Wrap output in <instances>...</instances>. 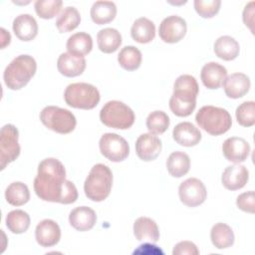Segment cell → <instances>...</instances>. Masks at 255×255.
<instances>
[{"instance_id":"cell-6","label":"cell","mask_w":255,"mask_h":255,"mask_svg":"<svg viewBox=\"0 0 255 255\" xmlns=\"http://www.w3.org/2000/svg\"><path fill=\"white\" fill-rule=\"evenodd\" d=\"M101 122L113 128H129L135 120L133 111L120 101H110L104 105L100 112Z\"/></svg>"},{"instance_id":"cell-33","label":"cell","mask_w":255,"mask_h":255,"mask_svg":"<svg viewBox=\"0 0 255 255\" xmlns=\"http://www.w3.org/2000/svg\"><path fill=\"white\" fill-rule=\"evenodd\" d=\"M29 214L21 209L10 211L5 219L7 228L14 234H21L28 230L30 226Z\"/></svg>"},{"instance_id":"cell-11","label":"cell","mask_w":255,"mask_h":255,"mask_svg":"<svg viewBox=\"0 0 255 255\" xmlns=\"http://www.w3.org/2000/svg\"><path fill=\"white\" fill-rule=\"evenodd\" d=\"M178 195L180 201L184 205L195 207L205 201L207 191L201 180L195 177H190L180 183L178 187Z\"/></svg>"},{"instance_id":"cell-2","label":"cell","mask_w":255,"mask_h":255,"mask_svg":"<svg viewBox=\"0 0 255 255\" xmlns=\"http://www.w3.org/2000/svg\"><path fill=\"white\" fill-rule=\"evenodd\" d=\"M199 87L191 75L179 76L173 85V94L169 99V108L177 117H188L196 107Z\"/></svg>"},{"instance_id":"cell-13","label":"cell","mask_w":255,"mask_h":255,"mask_svg":"<svg viewBox=\"0 0 255 255\" xmlns=\"http://www.w3.org/2000/svg\"><path fill=\"white\" fill-rule=\"evenodd\" d=\"M161 140L152 133H142L135 141V152L143 161L154 160L161 151Z\"/></svg>"},{"instance_id":"cell-27","label":"cell","mask_w":255,"mask_h":255,"mask_svg":"<svg viewBox=\"0 0 255 255\" xmlns=\"http://www.w3.org/2000/svg\"><path fill=\"white\" fill-rule=\"evenodd\" d=\"M97 42L99 49L106 54L116 52L122 44V35L117 29L105 28L98 32Z\"/></svg>"},{"instance_id":"cell-14","label":"cell","mask_w":255,"mask_h":255,"mask_svg":"<svg viewBox=\"0 0 255 255\" xmlns=\"http://www.w3.org/2000/svg\"><path fill=\"white\" fill-rule=\"evenodd\" d=\"M222 151L228 161L240 163L245 161L248 157L250 153V145L243 137L232 136L224 140Z\"/></svg>"},{"instance_id":"cell-18","label":"cell","mask_w":255,"mask_h":255,"mask_svg":"<svg viewBox=\"0 0 255 255\" xmlns=\"http://www.w3.org/2000/svg\"><path fill=\"white\" fill-rule=\"evenodd\" d=\"M226 76V68L216 62H209L205 64L202 67L200 73L202 84L210 90L218 89L223 84Z\"/></svg>"},{"instance_id":"cell-25","label":"cell","mask_w":255,"mask_h":255,"mask_svg":"<svg viewBox=\"0 0 255 255\" xmlns=\"http://www.w3.org/2000/svg\"><path fill=\"white\" fill-rule=\"evenodd\" d=\"M130 35L137 43H149L155 37V26L151 20L145 17H140L133 22L130 29Z\"/></svg>"},{"instance_id":"cell-41","label":"cell","mask_w":255,"mask_h":255,"mask_svg":"<svg viewBox=\"0 0 255 255\" xmlns=\"http://www.w3.org/2000/svg\"><path fill=\"white\" fill-rule=\"evenodd\" d=\"M253 16H254V2L251 1L245 6L243 10V22L246 26L250 28L251 31H253V28H252L253 19H254Z\"/></svg>"},{"instance_id":"cell-20","label":"cell","mask_w":255,"mask_h":255,"mask_svg":"<svg viewBox=\"0 0 255 255\" xmlns=\"http://www.w3.org/2000/svg\"><path fill=\"white\" fill-rule=\"evenodd\" d=\"M173 139L183 146H194L201 139L200 130L191 123L183 122L176 125L172 130Z\"/></svg>"},{"instance_id":"cell-3","label":"cell","mask_w":255,"mask_h":255,"mask_svg":"<svg viewBox=\"0 0 255 255\" xmlns=\"http://www.w3.org/2000/svg\"><path fill=\"white\" fill-rule=\"evenodd\" d=\"M37 70V63L30 55H20L14 58L5 68L3 79L10 90H20L25 87Z\"/></svg>"},{"instance_id":"cell-28","label":"cell","mask_w":255,"mask_h":255,"mask_svg":"<svg viewBox=\"0 0 255 255\" xmlns=\"http://www.w3.org/2000/svg\"><path fill=\"white\" fill-rule=\"evenodd\" d=\"M240 46L238 42L231 36H221L214 43L215 55L224 60L232 61L239 55Z\"/></svg>"},{"instance_id":"cell-19","label":"cell","mask_w":255,"mask_h":255,"mask_svg":"<svg viewBox=\"0 0 255 255\" xmlns=\"http://www.w3.org/2000/svg\"><path fill=\"white\" fill-rule=\"evenodd\" d=\"M13 31L21 41H31L38 34V24L30 14H20L13 21Z\"/></svg>"},{"instance_id":"cell-12","label":"cell","mask_w":255,"mask_h":255,"mask_svg":"<svg viewBox=\"0 0 255 255\" xmlns=\"http://www.w3.org/2000/svg\"><path fill=\"white\" fill-rule=\"evenodd\" d=\"M187 25L183 18L177 15H171L164 18L158 29L160 39L169 44L179 42L186 34Z\"/></svg>"},{"instance_id":"cell-38","label":"cell","mask_w":255,"mask_h":255,"mask_svg":"<svg viewBox=\"0 0 255 255\" xmlns=\"http://www.w3.org/2000/svg\"><path fill=\"white\" fill-rule=\"evenodd\" d=\"M194 9L196 13L202 18H212L215 16L221 5L220 0H195Z\"/></svg>"},{"instance_id":"cell-29","label":"cell","mask_w":255,"mask_h":255,"mask_svg":"<svg viewBox=\"0 0 255 255\" xmlns=\"http://www.w3.org/2000/svg\"><path fill=\"white\" fill-rule=\"evenodd\" d=\"M210 239L217 249H225L233 245L234 233L229 225L219 222L212 226Z\"/></svg>"},{"instance_id":"cell-36","label":"cell","mask_w":255,"mask_h":255,"mask_svg":"<svg viewBox=\"0 0 255 255\" xmlns=\"http://www.w3.org/2000/svg\"><path fill=\"white\" fill-rule=\"evenodd\" d=\"M63 2L61 0H38L34 7L37 15L42 19H52L61 11Z\"/></svg>"},{"instance_id":"cell-17","label":"cell","mask_w":255,"mask_h":255,"mask_svg":"<svg viewBox=\"0 0 255 255\" xmlns=\"http://www.w3.org/2000/svg\"><path fill=\"white\" fill-rule=\"evenodd\" d=\"M223 89L230 99H239L245 96L250 89V79L243 73H233L225 78Z\"/></svg>"},{"instance_id":"cell-31","label":"cell","mask_w":255,"mask_h":255,"mask_svg":"<svg viewBox=\"0 0 255 255\" xmlns=\"http://www.w3.org/2000/svg\"><path fill=\"white\" fill-rule=\"evenodd\" d=\"M5 198L7 202L13 206L24 205L30 199L29 188L21 181L12 182L5 190Z\"/></svg>"},{"instance_id":"cell-40","label":"cell","mask_w":255,"mask_h":255,"mask_svg":"<svg viewBox=\"0 0 255 255\" xmlns=\"http://www.w3.org/2000/svg\"><path fill=\"white\" fill-rule=\"evenodd\" d=\"M173 255H198L197 246L191 241H180L173 247Z\"/></svg>"},{"instance_id":"cell-24","label":"cell","mask_w":255,"mask_h":255,"mask_svg":"<svg viewBox=\"0 0 255 255\" xmlns=\"http://www.w3.org/2000/svg\"><path fill=\"white\" fill-rule=\"evenodd\" d=\"M68 53L84 58V56L88 55L93 48V39L90 34L85 32L75 33L69 37L66 44Z\"/></svg>"},{"instance_id":"cell-15","label":"cell","mask_w":255,"mask_h":255,"mask_svg":"<svg viewBox=\"0 0 255 255\" xmlns=\"http://www.w3.org/2000/svg\"><path fill=\"white\" fill-rule=\"evenodd\" d=\"M35 238L42 247H52L56 245L61 238V229L58 223L52 219L40 221L35 229Z\"/></svg>"},{"instance_id":"cell-21","label":"cell","mask_w":255,"mask_h":255,"mask_svg":"<svg viewBox=\"0 0 255 255\" xmlns=\"http://www.w3.org/2000/svg\"><path fill=\"white\" fill-rule=\"evenodd\" d=\"M69 222L76 230L84 232L91 230L95 226L97 215L92 208L88 206H79L70 212Z\"/></svg>"},{"instance_id":"cell-26","label":"cell","mask_w":255,"mask_h":255,"mask_svg":"<svg viewBox=\"0 0 255 255\" xmlns=\"http://www.w3.org/2000/svg\"><path fill=\"white\" fill-rule=\"evenodd\" d=\"M117 15V6L112 1H97L91 8V18L94 23L104 25L112 22Z\"/></svg>"},{"instance_id":"cell-5","label":"cell","mask_w":255,"mask_h":255,"mask_svg":"<svg viewBox=\"0 0 255 255\" xmlns=\"http://www.w3.org/2000/svg\"><path fill=\"white\" fill-rule=\"evenodd\" d=\"M195 121L199 128L211 135L225 133L232 125L230 114L225 109L214 106H204L199 109Z\"/></svg>"},{"instance_id":"cell-7","label":"cell","mask_w":255,"mask_h":255,"mask_svg":"<svg viewBox=\"0 0 255 255\" xmlns=\"http://www.w3.org/2000/svg\"><path fill=\"white\" fill-rule=\"evenodd\" d=\"M64 99L68 106L75 109L92 110L100 102L99 90L88 83L70 84L64 93Z\"/></svg>"},{"instance_id":"cell-39","label":"cell","mask_w":255,"mask_h":255,"mask_svg":"<svg viewBox=\"0 0 255 255\" xmlns=\"http://www.w3.org/2000/svg\"><path fill=\"white\" fill-rule=\"evenodd\" d=\"M236 205L239 209L248 212L254 213L255 211V193L250 190L247 192H243L237 196Z\"/></svg>"},{"instance_id":"cell-32","label":"cell","mask_w":255,"mask_h":255,"mask_svg":"<svg viewBox=\"0 0 255 255\" xmlns=\"http://www.w3.org/2000/svg\"><path fill=\"white\" fill-rule=\"evenodd\" d=\"M81 22V15L79 11L73 7L68 6L60 13L56 20V27L60 33L71 32L76 29Z\"/></svg>"},{"instance_id":"cell-30","label":"cell","mask_w":255,"mask_h":255,"mask_svg":"<svg viewBox=\"0 0 255 255\" xmlns=\"http://www.w3.org/2000/svg\"><path fill=\"white\" fill-rule=\"evenodd\" d=\"M166 168L171 176L181 177L189 171L190 158L185 152L173 151L167 157Z\"/></svg>"},{"instance_id":"cell-9","label":"cell","mask_w":255,"mask_h":255,"mask_svg":"<svg viewBox=\"0 0 255 255\" xmlns=\"http://www.w3.org/2000/svg\"><path fill=\"white\" fill-rule=\"evenodd\" d=\"M19 132L14 125L7 124L0 131V168L3 170L20 154Z\"/></svg>"},{"instance_id":"cell-34","label":"cell","mask_w":255,"mask_h":255,"mask_svg":"<svg viewBox=\"0 0 255 255\" xmlns=\"http://www.w3.org/2000/svg\"><path fill=\"white\" fill-rule=\"evenodd\" d=\"M141 59L140 51L134 46L124 47L118 55L120 66L127 71H134L138 69L141 64Z\"/></svg>"},{"instance_id":"cell-23","label":"cell","mask_w":255,"mask_h":255,"mask_svg":"<svg viewBox=\"0 0 255 255\" xmlns=\"http://www.w3.org/2000/svg\"><path fill=\"white\" fill-rule=\"evenodd\" d=\"M133 234L138 241L157 242L159 230L154 220L149 217H138L133 223Z\"/></svg>"},{"instance_id":"cell-37","label":"cell","mask_w":255,"mask_h":255,"mask_svg":"<svg viewBox=\"0 0 255 255\" xmlns=\"http://www.w3.org/2000/svg\"><path fill=\"white\" fill-rule=\"evenodd\" d=\"M237 123L242 127H252L255 124V103L253 101L243 102L235 112Z\"/></svg>"},{"instance_id":"cell-16","label":"cell","mask_w":255,"mask_h":255,"mask_svg":"<svg viewBox=\"0 0 255 255\" xmlns=\"http://www.w3.org/2000/svg\"><path fill=\"white\" fill-rule=\"evenodd\" d=\"M249 178L248 169L241 164L227 166L221 176L223 186L228 190H237L245 186Z\"/></svg>"},{"instance_id":"cell-22","label":"cell","mask_w":255,"mask_h":255,"mask_svg":"<svg viewBox=\"0 0 255 255\" xmlns=\"http://www.w3.org/2000/svg\"><path fill=\"white\" fill-rule=\"evenodd\" d=\"M58 71L65 77L73 78L83 74L86 69L85 58L76 57L70 53H63L57 61Z\"/></svg>"},{"instance_id":"cell-42","label":"cell","mask_w":255,"mask_h":255,"mask_svg":"<svg viewBox=\"0 0 255 255\" xmlns=\"http://www.w3.org/2000/svg\"><path fill=\"white\" fill-rule=\"evenodd\" d=\"M0 31H1V48L4 49L7 45L10 44L11 36H10V33L6 31L4 28H1Z\"/></svg>"},{"instance_id":"cell-1","label":"cell","mask_w":255,"mask_h":255,"mask_svg":"<svg viewBox=\"0 0 255 255\" xmlns=\"http://www.w3.org/2000/svg\"><path fill=\"white\" fill-rule=\"evenodd\" d=\"M34 190L37 196L45 201L71 204L78 199L77 187L66 179L64 164L54 157L45 158L39 163Z\"/></svg>"},{"instance_id":"cell-4","label":"cell","mask_w":255,"mask_h":255,"mask_svg":"<svg viewBox=\"0 0 255 255\" xmlns=\"http://www.w3.org/2000/svg\"><path fill=\"white\" fill-rule=\"evenodd\" d=\"M112 185V170L107 165L98 163L90 170L84 183V191L89 199L100 202L110 195Z\"/></svg>"},{"instance_id":"cell-35","label":"cell","mask_w":255,"mask_h":255,"mask_svg":"<svg viewBox=\"0 0 255 255\" xmlns=\"http://www.w3.org/2000/svg\"><path fill=\"white\" fill-rule=\"evenodd\" d=\"M169 118L162 111L151 112L146 119V128L152 134H161L169 127Z\"/></svg>"},{"instance_id":"cell-10","label":"cell","mask_w":255,"mask_h":255,"mask_svg":"<svg viewBox=\"0 0 255 255\" xmlns=\"http://www.w3.org/2000/svg\"><path fill=\"white\" fill-rule=\"evenodd\" d=\"M101 153L111 161L120 162L125 160L129 153L128 141L118 133H104L99 141Z\"/></svg>"},{"instance_id":"cell-8","label":"cell","mask_w":255,"mask_h":255,"mask_svg":"<svg viewBox=\"0 0 255 255\" xmlns=\"http://www.w3.org/2000/svg\"><path fill=\"white\" fill-rule=\"evenodd\" d=\"M40 120L46 128L62 134L70 133L77 125L72 112L56 106L45 107L40 113Z\"/></svg>"}]
</instances>
